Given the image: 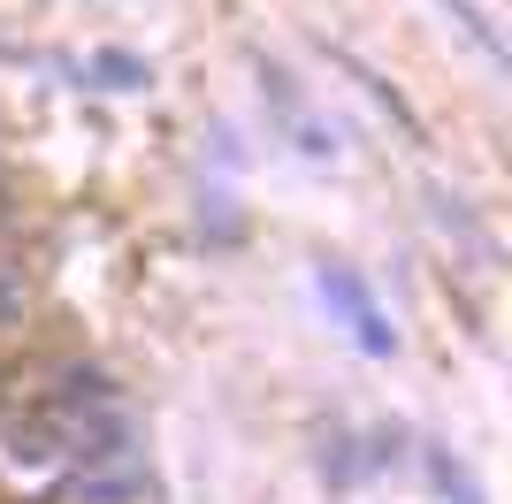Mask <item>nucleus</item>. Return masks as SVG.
Returning <instances> with one entry per match:
<instances>
[{
    "label": "nucleus",
    "instance_id": "obj_2",
    "mask_svg": "<svg viewBox=\"0 0 512 504\" xmlns=\"http://www.w3.org/2000/svg\"><path fill=\"white\" fill-rule=\"evenodd\" d=\"M92 69H100L107 84H123V92H130V84H146V62H130V54H92Z\"/></svg>",
    "mask_w": 512,
    "mask_h": 504
},
{
    "label": "nucleus",
    "instance_id": "obj_3",
    "mask_svg": "<svg viewBox=\"0 0 512 504\" xmlns=\"http://www.w3.org/2000/svg\"><path fill=\"white\" fill-rule=\"evenodd\" d=\"M8 314H16V291H8V283H0V321H8Z\"/></svg>",
    "mask_w": 512,
    "mask_h": 504
},
{
    "label": "nucleus",
    "instance_id": "obj_1",
    "mask_svg": "<svg viewBox=\"0 0 512 504\" xmlns=\"http://www.w3.org/2000/svg\"><path fill=\"white\" fill-rule=\"evenodd\" d=\"M321 298H329V306H344V321H352V336H360L367 352H398V329H390V321L375 314V298L360 291V275L321 268Z\"/></svg>",
    "mask_w": 512,
    "mask_h": 504
}]
</instances>
